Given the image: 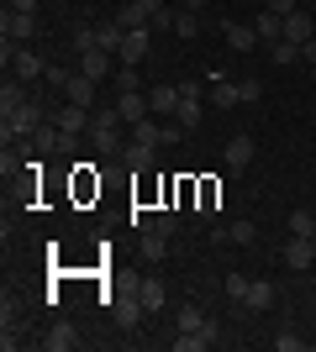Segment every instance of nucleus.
Returning <instances> with one entry per match:
<instances>
[{
  "label": "nucleus",
  "mask_w": 316,
  "mask_h": 352,
  "mask_svg": "<svg viewBox=\"0 0 316 352\" xmlns=\"http://www.w3.org/2000/svg\"><path fill=\"white\" fill-rule=\"evenodd\" d=\"M121 126H127V121H121V111L116 105H111V111H95L90 116V132H95V153H105V158H121Z\"/></svg>",
  "instance_id": "1"
},
{
  "label": "nucleus",
  "mask_w": 316,
  "mask_h": 352,
  "mask_svg": "<svg viewBox=\"0 0 316 352\" xmlns=\"http://www.w3.org/2000/svg\"><path fill=\"white\" fill-rule=\"evenodd\" d=\"M0 58L11 63V74H16V79H21V85H32V79H43V74H48L43 53H32V47L11 43V37H6V43H0Z\"/></svg>",
  "instance_id": "2"
},
{
  "label": "nucleus",
  "mask_w": 316,
  "mask_h": 352,
  "mask_svg": "<svg viewBox=\"0 0 316 352\" xmlns=\"http://www.w3.org/2000/svg\"><path fill=\"white\" fill-rule=\"evenodd\" d=\"M37 126H43V105L37 100H27V105H16V111L0 116V137H6V142H11V137H32Z\"/></svg>",
  "instance_id": "3"
},
{
  "label": "nucleus",
  "mask_w": 316,
  "mask_h": 352,
  "mask_svg": "<svg viewBox=\"0 0 316 352\" xmlns=\"http://www.w3.org/2000/svg\"><path fill=\"white\" fill-rule=\"evenodd\" d=\"M0 37H11V43H32V37H37V16H32V11H11V6H6V16H0Z\"/></svg>",
  "instance_id": "4"
},
{
  "label": "nucleus",
  "mask_w": 316,
  "mask_h": 352,
  "mask_svg": "<svg viewBox=\"0 0 316 352\" xmlns=\"http://www.w3.org/2000/svg\"><path fill=\"white\" fill-rule=\"evenodd\" d=\"M164 6H169V0H127V6L116 11V21H121L127 32H132V27H148V21L164 11Z\"/></svg>",
  "instance_id": "5"
},
{
  "label": "nucleus",
  "mask_w": 316,
  "mask_h": 352,
  "mask_svg": "<svg viewBox=\"0 0 316 352\" xmlns=\"http://www.w3.org/2000/svg\"><path fill=\"white\" fill-rule=\"evenodd\" d=\"M143 316H148V305H143V294H137V289H127V294L111 300V321H116V326H137Z\"/></svg>",
  "instance_id": "6"
},
{
  "label": "nucleus",
  "mask_w": 316,
  "mask_h": 352,
  "mask_svg": "<svg viewBox=\"0 0 316 352\" xmlns=\"http://www.w3.org/2000/svg\"><path fill=\"white\" fill-rule=\"evenodd\" d=\"M116 111H121V121H127V126H137L143 116H153V105H148V95H143V89H121V95H116Z\"/></svg>",
  "instance_id": "7"
},
{
  "label": "nucleus",
  "mask_w": 316,
  "mask_h": 352,
  "mask_svg": "<svg viewBox=\"0 0 316 352\" xmlns=\"http://www.w3.org/2000/svg\"><path fill=\"white\" fill-rule=\"evenodd\" d=\"M148 47H153V27H132L116 58H121V63H143V58H148Z\"/></svg>",
  "instance_id": "8"
},
{
  "label": "nucleus",
  "mask_w": 316,
  "mask_h": 352,
  "mask_svg": "<svg viewBox=\"0 0 316 352\" xmlns=\"http://www.w3.org/2000/svg\"><path fill=\"white\" fill-rule=\"evenodd\" d=\"M253 158H258V142H253L248 132H238L232 142H227V153H222V163H227V168H248Z\"/></svg>",
  "instance_id": "9"
},
{
  "label": "nucleus",
  "mask_w": 316,
  "mask_h": 352,
  "mask_svg": "<svg viewBox=\"0 0 316 352\" xmlns=\"http://www.w3.org/2000/svg\"><path fill=\"white\" fill-rule=\"evenodd\" d=\"M280 258H285V268H295V274H306V268H311V258H316L311 236H290L285 248H280Z\"/></svg>",
  "instance_id": "10"
},
{
  "label": "nucleus",
  "mask_w": 316,
  "mask_h": 352,
  "mask_svg": "<svg viewBox=\"0 0 316 352\" xmlns=\"http://www.w3.org/2000/svg\"><path fill=\"white\" fill-rule=\"evenodd\" d=\"M311 37H316V16H311V6L290 11V16H285V43H311Z\"/></svg>",
  "instance_id": "11"
},
{
  "label": "nucleus",
  "mask_w": 316,
  "mask_h": 352,
  "mask_svg": "<svg viewBox=\"0 0 316 352\" xmlns=\"http://www.w3.org/2000/svg\"><path fill=\"white\" fill-rule=\"evenodd\" d=\"M222 37H227V47H238V53H253L258 47L253 21H222Z\"/></svg>",
  "instance_id": "12"
},
{
  "label": "nucleus",
  "mask_w": 316,
  "mask_h": 352,
  "mask_svg": "<svg viewBox=\"0 0 316 352\" xmlns=\"http://www.w3.org/2000/svg\"><path fill=\"white\" fill-rule=\"evenodd\" d=\"M79 74H90L95 85H101L105 74H116V53H101V47H90V53H79Z\"/></svg>",
  "instance_id": "13"
},
{
  "label": "nucleus",
  "mask_w": 316,
  "mask_h": 352,
  "mask_svg": "<svg viewBox=\"0 0 316 352\" xmlns=\"http://www.w3.org/2000/svg\"><path fill=\"white\" fill-rule=\"evenodd\" d=\"M63 95H69V105H85V111H90V105H95V79H90V74H69V85H63Z\"/></svg>",
  "instance_id": "14"
},
{
  "label": "nucleus",
  "mask_w": 316,
  "mask_h": 352,
  "mask_svg": "<svg viewBox=\"0 0 316 352\" xmlns=\"http://www.w3.org/2000/svg\"><path fill=\"white\" fill-rule=\"evenodd\" d=\"M137 294H143V305H148V316H153V310H164V305H169V284L158 279V274H148V279H137Z\"/></svg>",
  "instance_id": "15"
},
{
  "label": "nucleus",
  "mask_w": 316,
  "mask_h": 352,
  "mask_svg": "<svg viewBox=\"0 0 316 352\" xmlns=\"http://www.w3.org/2000/svg\"><path fill=\"white\" fill-rule=\"evenodd\" d=\"M79 347V331L69 321H53V331L43 337V352H74Z\"/></svg>",
  "instance_id": "16"
},
{
  "label": "nucleus",
  "mask_w": 316,
  "mask_h": 352,
  "mask_svg": "<svg viewBox=\"0 0 316 352\" xmlns=\"http://www.w3.org/2000/svg\"><path fill=\"white\" fill-rule=\"evenodd\" d=\"M53 126H59L63 137H79L85 126H90V111H85V105H63L59 116H53Z\"/></svg>",
  "instance_id": "17"
},
{
  "label": "nucleus",
  "mask_w": 316,
  "mask_h": 352,
  "mask_svg": "<svg viewBox=\"0 0 316 352\" xmlns=\"http://www.w3.org/2000/svg\"><path fill=\"white\" fill-rule=\"evenodd\" d=\"M121 43H127V27H121L116 16L95 27V47H101V53H121Z\"/></svg>",
  "instance_id": "18"
},
{
  "label": "nucleus",
  "mask_w": 316,
  "mask_h": 352,
  "mask_svg": "<svg viewBox=\"0 0 316 352\" xmlns=\"http://www.w3.org/2000/svg\"><path fill=\"white\" fill-rule=\"evenodd\" d=\"M174 121H180L185 132H196L200 121H206V105H200V95H185V89H180V111H174Z\"/></svg>",
  "instance_id": "19"
},
{
  "label": "nucleus",
  "mask_w": 316,
  "mask_h": 352,
  "mask_svg": "<svg viewBox=\"0 0 316 352\" xmlns=\"http://www.w3.org/2000/svg\"><path fill=\"white\" fill-rule=\"evenodd\" d=\"M274 294H280V289H274L269 279H248V294H242V310H269V305H274Z\"/></svg>",
  "instance_id": "20"
},
{
  "label": "nucleus",
  "mask_w": 316,
  "mask_h": 352,
  "mask_svg": "<svg viewBox=\"0 0 316 352\" xmlns=\"http://www.w3.org/2000/svg\"><path fill=\"white\" fill-rule=\"evenodd\" d=\"M148 105H153V116H174V111H180V89H174V85H153Z\"/></svg>",
  "instance_id": "21"
},
{
  "label": "nucleus",
  "mask_w": 316,
  "mask_h": 352,
  "mask_svg": "<svg viewBox=\"0 0 316 352\" xmlns=\"http://www.w3.org/2000/svg\"><path fill=\"white\" fill-rule=\"evenodd\" d=\"M253 32H258V43H285V16H274V11H258Z\"/></svg>",
  "instance_id": "22"
},
{
  "label": "nucleus",
  "mask_w": 316,
  "mask_h": 352,
  "mask_svg": "<svg viewBox=\"0 0 316 352\" xmlns=\"http://www.w3.org/2000/svg\"><path fill=\"white\" fill-rule=\"evenodd\" d=\"M211 100H216V111H232V105H242L238 79H211Z\"/></svg>",
  "instance_id": "23"
},
{
  "label": "nucleus",
  "mask_w": 316,
  "mask_h": 352,
  "mask_svg": "<svg viewBox=\"0 0 316 352\" xmlns=\"http://www.w3.org/2000/svg\"><path fill=\"white\" fill-rule=\"evenodd\" d=\"M153 153H158V147H148V142H127L121 147V163H127V168H153Z\"/></svg>",
  "instance_id": "24"
},
{
  "label": "nucleus",
  "mask_w": 316,
  "mask_h": 352,
  "mask_svg": "<svg viewBox=\"0 0 316 352\" xmlns=\"http://www.w3.org/2000/svg\"><path fill=\"white\" fill-rule=\"evenodd\" d=\"M200 326H206V305L185 300V305H180V321H174V331H200Z\"/></svg>",
  "instance_id": "25"
},
{
  "label": "nucleus",
  "mask_w": 316,
  "mask_h": 352,
  "mask_svg": "<svg viewBox=\"0 0 316 352\" xmlns=\"http://www.w3.org/2000/svg\"><path fill=\"white\" fill-rule=\"evenodd\" d=\"M132 137H137V142H148V147H164V142H169V132H164V126H158L153 116H143V121H137V126H132Z\"/></svg>",
  "instance_id": "26"
},
{
  "label": "nucleus",
  "mask_w": 316,
  "mask_h": 352,
  "mask_svg": "<svg viewBox=\"0 0 316 352\" xmlns=\"http://www.w3.org/2000/svg\"><path fill=\"white\" fill-rule=\"evenodd\" d=\"M227 242H232V248H258V226L253 221H232V226H227Z\"/></svg>",
  "instance_id": "27"
},
{
  "label": "nucleus",
  "mask_w": 316,
  "mask_h": 352,
  "mask_svg": "<svg viewBox=\"0 0 316 352\" xmlns=\"http://www.w3.org/2000/svg\"><path fill=\"white\" fill-rule=\"evenodd\" d=\"M27 100H32V95L21 89V79H6V85H0V116L16 111V105H27Z\"/></svg>",
  "instance_id": "28"
},
{
  "label": "nucleus",
  "mask_w": 316,
  "mask_h": 352,
  "mask_svg": "<svg viewBox=\"0 0 316 352\" xmlns=\"http://www.w3.org/2000/svg\"><path fill=\"white\" fill-rule=\"evenodd\" d=\"M137 248H143V258H148V263H158V258H169V236H164V232H143V242H137Z\"/></svg>",
  "instance_id": "29"
},
{
  "label": "nucleus",
  "mask_w": 316,
  "mask_h": 352,
  "mask_svg": "<svg viewBox=\"0 0 316 352\" xmlns=\"http://www.w3.org/2000/svg\"><path fill=\"white\" fill-rule=\"evenodd\" d=\"M174 37H180V43H190V37H200V16L196 11H174Z\"/></svg>",
  "instance_id": "30"
},
{
  "label": "nucleus",
  "mask_w": 316,
  "mask_h": 352,
  "mask_svg": "<svg viewBox=\"0 0 316 352\" xmlns=\"http://www.w3.org/2000/svg\"><path fill=\"white\" fill-rule=\"evenodd\" d=\"M206 347H216L206 331H180V337H174V352H206Z\"/></svg>",
  "instance_id": "31"
},
{
  "label": "nucleus",
  "mask_w": 316,
  "mask_h": 352,
  "mask_svg": "<svg viewBox=\"0 0 316 352\" xmlns=\"http://www.w3.org/2000/svg\"><path fill=\"white\" fill-rule=\"evenodd\" d=\"M269 58L280 63V69H290V63L301 58V43H269Z\"/></svg>",
  "instance_id": "32"
},
{
  "label": "nucleus",
  "mask_w": 316,
  "mask_h": 352,
  "mask_svg": "<svg viewBox=\"0 0 316 352\" xmlns=\"http://www.w3.org/2000/svg\"><path fill=\"white\" fill-rule=\"evenodd\" d=\"M311 232H316L311 210H290V236H311Z\"/></svg>",
  "instance_id": "33"
},
{
  "label": "nucleus",
  "mask_w": 316,
  "mask_h": 352,
  "mask_svg": "<svg viewBox=\"0 0 316 352\" xmlns=\"http://www.w3.org/2000/svg\"><path fill=\"white\" fill-rule=\"evenodd\" d=\"M274 347H280V352H301V347H306V337L295 331V326H285V331L274 337Z\"/></svg>",
  "instance_id": "34"
},
{
  "label": "nucleus",
  "mask_w": 316,
  "mask_h": 352,
  "mask_svg": "<svg viewBox=\"0 0 316 352\" xmlns=\"http://www.w3.org/2000/svg\"><path fill=\"white\" fill-rule=\"evenodd\" d=\"M227 294H232V300H238L242 305V294H248V274H227V284H222Z\"/></svg>",
  "instance_id": "35"
},
{
  "label": "nucleus",
  "mask_w": 316,
  "mask_h": 352,
  "mask_svg": "<svg viewBox=\"0 0 316 352\" xmlns=\"http://www.w3.org/2000/svg\"><path fill=\"white\" fill-rule=\"evenodd\" d=\"M153 232L174 236V232H180V216H174V210H164V216H153Z\"/></svg>",
  "instance_id": "36"
},
{
  "label": "nucleus",
  "mask_w": 316,
  "mask_h": 352,
  "mask_svg": "<svg viewBox=\"0 0 316 352\" xmlns=\"http://www.w3.org/2000/svg\"><path fill=\"white\" fill-rule=\"evenodd\" d=\"M238 95H242V105H253L258 95H264V85H258V79H238Z\"/></svg>",
  "instance_id": "37"
},
{
  "label": "nucleus",
  "mask_w": 316,
  "mask_h": 352,
  "mask_svg": "<svg viewBox=\"0 0 316 352\" xmlns=\"http://www.w3.org/2000/svg\"><path fill=\"white\" fill-rule=\"evenodd\" d=\"M306 0H264V11H274V16H290V11H301Z\"/></svg>",
  "instance_id": "38"
},
{
  "label": "nucleus",
  "mask_w": 316,
  "mask_h": 352,
  "mask_svg": "<svg viewBox=\"0 0 316 352\" xmlns=\"http://www.w3.org/2000/svg\"><path fill=\"white\" fill-rule=\"evenodd\" d=\"M90 47H95V27H79L74 32V53H90Z\"/></svg>",
  "instance_id": "39"
},
{
  "label": "nucleus",
  "mask_w": 316,
  "mask_h": 352,
  "mask_svg": "<svg viewBox=\"0 0 316 352\" xmlns=\"http://www.w3.org/2000/svg\"><path fill=\"white\" fill-rule=\"evenodd\" d=\"M148 27H153V32H174V11H169V6H164V11H158V16H153V21H148Z\"/></svg>",
  "instance_id": "40"
},
{
  "label": "nucleus",
  "mask_w": 316,
  "mask_h": 352,
  "mask_svg": "<svg viewBox=\"0 0 316 352\" xmlns=\"http://www.w3.org/2000/svg\"><path fill=\"white\" fill-rule=\"evenodd\" d=\"M301 58H306V63H316V37H311V43H301Z\"/></svg>",
  "instance_id": "41"
},
{
  "label": "nucleus",
  "mask_w": 316,
  "mask_h": 352,
  "mask_svg": "<svg viewBox=\"0 0 316 352\" xmlns=\"http://www.w3.org/2000/svg\"><path fill=\"white\" fill-rule=\"evenodd\" d=\"M11 11H32L37 16V0H11Z\"/></svg>",
  "instance_id": "42"
},
{
  "label": "nucleus",
  "mask_w": 316,
  "mask_h": 352,
  "mask_svg": "<svg viewBox=\"0 0 316 352\" xmlns=\"http://www.w3.org/2000/svg\"><path fill=\"white\" fill-rule=\"evenodd\" d=\"M180 6H185V11H196V16H200V11L211 6V0H180Z\"/></svg>",
  "instance_id": "43"
},
{
  "label": "nucleus",
  "mask_w": 316,
  "mask_h": 352,
  "mask_svg": "<svg viewBox=\"0 0 316 352\" xmlns=\"http://www.w3.org/2000/svg\"><path fill=\"white\" fill-rule=\"evenodd\" d=\"M306 6H311V16H316V0H306Z\"/></svg>",
  "instance_id": "44"
},
{
  "label": "nucleus",
  "mask_w": 316,
  "mask_h": 352,
  "mask_svg": "<svg viewBox=\"0 0 316 352\" xmlns=\"http://www.w3.org/2000/svg\"><path fill=\"white\" fill-rule=\"evenodd\" d=\"M311 248H316V232H311Z\"/></svg>",
  "instance_id": "45"
}]
</instances>
